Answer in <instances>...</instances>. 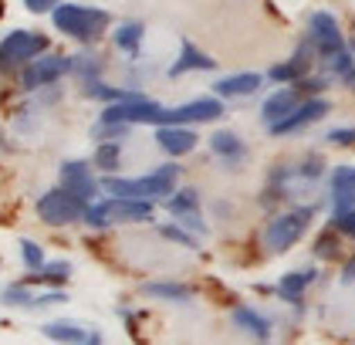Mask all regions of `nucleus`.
Instances as JSON below:
<instances>
[{"instance_id":"ea45409f","label":"nucleus","mask_w":355,"mask_h":345,"mask_svg":"<svg viewBox=\"0 0 355 345\" xmlns=\"http://www.w3.org/2000/svg\"><path fill=\"white\" fill-rule=\"evenodd\" d=\"M75 345H102V335H98V332H88L82 342H75Z\"/></svg>"},{"instance_id":"f03ea898","label":"nucleus","mask_w":355,"mask_h":345,"mask_svg":"<svg viewBox=\"0 0 355 345\" xmlns=\"http://www.w3.org/2000/svg\"><path fill=\"white\" fill-rule=\"evenodd\" d=\"M153 217V200H132V196H109L98 203H88L85 224L92 227H112V224H142Z\"/></svg>"},{"instance_id":"4468645a","label":"nucleus","mask_w":355,"mask_h":345,"mask_svg":"<svg viewBox=\"0 0 355 345\" xmlns=\"http://www.w3.org/2000/svg\"><path fill=\"white\" fill-rule=\"evenodd\" d=\"M355 207V166H335L331 169V210L335 217Z\"/></svg>"},{"instance_id":"9b49d317","label":"nucleus","mask_w":355,"mask_h":345,"mask_svg":"<svg viewBox=\"0 0 355 345\" xmlns=\"http://www.w3.org/2000/svg\"><path fill=\"white\" fill-rule=\"evenodd\" d=\"M61 186L68 193H75L78 200H85V203H95V196H98V180L92 176V166L78 160L61 166Z\"/></svg>"},{"instance_id":"1a4fd4ad","label":"nucleus","mask_w":355,"mask_h":345,"mask_svg":"<svg viewBox=\"0 0 355 345\" xmlns=\"http://www.w3.org/2000/svg\"><path fill=\"white\" fill-rule=\"evenodd\" d=\"M71 58H64V54H48V58H34L28 68H24V78L21 85L24 88H41V85H55L64 71H71Z\"/></svg>"},{"instance_id":"f257e3e1","label":"nucleus","mask_w":355,"mask_h":345,"mask_svg":"<svg viewBox=\"0 0 355 345\" xmlns=\"http://www.w3.org/2000/svg\"><path fill=\"white\" fill-rule=\"evenodd\" d=\"M180 176V166H163L149 176H139V180H122V176H105V193L112 196H132V200H163L173 193Z\"/></svg>"},{"instance_id":"f3484780","label":"nucleus","mask_w":355,"mask_h":345,"mask_svg":"<svg viewBox=\"0 0 355 345\" xmlns=\"http://www.w3.org/2000/svg\"><path fill=\"white\" fill-rule=\"evenodd\" d=\"M217 68V61L210 58V54H203L196 44L190 41H183V48H180V58L173 61V68H169V75H187V71H214Z\"/></svg>"},{"instance_id":"a878e982","label":"nucleus","mask_w":355,"mask_h":345,"mask_svg":"<svg viewBox=\"0 0 355 345\" xmlns=\"http://www.w3.org/2000/svg\"><path fill=\"white\" fill-rule=\"evenodd\" d=\"M328 68H331V75H338L349 88H355V61H352V54L349 51L331 54V58H328Z\"/></svg>"},{"instance_id":"58836bf2","label":"nucleus","mask_w":355,"mask_h":345,"mask_svg":"<svg viewBox=\"0 0 355 345\" xmlns=\"http://www.w3.org/2000/svg\"><path fill=\"white\" fill-rule=\"evenodd\" d=\"M342 281H345V285H352L355 281V254H352V261L345 264V271H342Z\"/></svg>"},{"instance_id":"7c9ffc66","label":"nucleus","mask_w":355,"mask_h":345,"mask_svg":"<svg viewBox=\"0 0 355 345\" xmlns=\"http://www.w3.org/2000/svg\"><path fill=\"white\" fill-rule=\"evenodd\" d=\"M71 68H75V71H78V78H85L88 85H92V81H98V61H95V58H78Z\"/></svg>"},{"instance_id":"c9c22d12","label":"nucleus","mask_w":355,"mask_h":345,"mask_svg":"<svg viewBox=\"0 0 355 345\" xmlns=\"http://www.w3.org/2000/svg\"><path fill=\"white\" fill-rule=\"evenodd\" d=\"M328 142H335V146H352L355 129H331V133H328Z\"/></svg>"},{"instance_id":"393cba45","label":"nucleus","mask_w":355,"mask_h":345,"mask_svg":"<svg viewBox=\"0 0 355 345\" xmlns=\"http://www.w3.org/2000/svg\"><path fill=\"white\" fill-rule=\"evenodd\" d=\"M71 278V264L68 261H55V264H44L41 267V274H31V278H24L21 285H64Z\"/></svg>"},{"instance_id":"20e7f679","label":"nucleus","mask_w":355,"mask_h":345,"mask_svg":"<svg viewBox=\"0 0 355 345\" xmlns=\"http://www.w3.org/2000/svg\"><path fill=\"white\" fill-rule=\"evenodd\" d=\"M311 217H315V207H298V210L274 217L268 224V230H264L268 251L271 254H284L291 244H298L304 237V230H308V224H311Z\"/></svg>"},{"instance_id":"39448f33","label":"nucleus","mask_w":355,"mask_h":345,"mask_svg":"<svg viewBox=\"0 0 355 345\" xmlns=\"http://www.w3.org/2000/svg\"><path fill=\"white\" fill-rule=\"evenodd\" d=\"M48 51V37L37 31H10L0 41V71H14L21 65H31L37 54Z\"/></svg>"},{"instance_id":"6ab92c4d","label":"nucleus","mask_w":355,"mask_h":345,"mask_svg":"<svg viewBox=\"0 0 355 345\" xmlns=\"http://www.w3.org/2000/svg\"><path fill=\"white\" fill-rule=\"evenodd\" d=\"M234 325L244 328L247 335L257 339V342H271V321L264 319L261 312H254V308H234Z\"/></svg>"},{"instance_id":"a211bd4d","label":"nucleus","mask_w":355,"mask_h":345,"mask_svg":"<svg viewBox=\"0 0 355 345\" xmlns=\"http://www.w3.org/2000/svg\"><path fill=\"white\" fill-rule=\"evenodd\" d=\"M311 48H315V44L308 41V44H301L298 51H295V58H291V61L274 65V68H271V81H298L301 75L311 68V58H308V54H311Z\"/></svg>"},{"instance_id":"0eeeda50","label":"nucleus","mask_w":355,"mask_h":345,"mask_svg":"<svg viewBox=\"0 0 355 345\" xmlns=\"http://www.w3.org/2000/svg\"><path fill=\"white\" fill-rule=\"evenodd\" d=\"M163 106H156V102H149V99H125V102H119V106H109L102 112V122H122V126H129V122H153V126H163Z\"/></svg>"},{"instance_id":"9d476101","label":"nucleus","mask_w":355,"mask_h":345,"mask_svg":"<svg viewBox=\"0 0 355 345\" xmlns=\"http://www.w3.org/2000/svg\"><path fill=\"white\" fill-rule=\"evenodd\" d=\"M223 115V106L220 99H196V102H187L180 108H166L163 112V126H187V122H214Z\"/></svg>"},{"instance_id":"f8f14e48","label":"nucleus","mask_w":355,"mask_h":345,"mask_svg":"<svg viewBox=\"0 0 355 345\" xmlns=\"http://www.w3.org/2000/svg\"><path fill=\"white\" fill-rule=\"evenodd\" d=\"M328 112V102L325 99H308V102H301L288 119H281V122H274L271 126V135H288V133H298L304 126H311V122H318V119H325Z\"/></svg>"},{"instance_id":"412c9836","label":"nucleus","mask_w":355,"mask_h":345,"mask_svg":"<svg viewBox=\"0 0 355 345\" xmlns=\"http://www.w3.org/2000/svg\"><path fill=\"white\" fill-rule=\"evenodd\" d=\"M210 149H214V156H220L223 162H241V160L247 156L244 139H237L234 133H217V135H210Z\"/></svg>"},{"instance_id":"423d86ee","label":"nucleus","mask_w":355,"mask_h":345,"mask_svg":"<svg viewBox=\"0 0 355 345\" xmlns=\"http://www.w3.org/2000/svg\"><path fill=\"white\" fill-rule=\"evenodd\" d=\"M85 210H88V203H85V200H78L75 193H68L64 186L48 190V193L37 200V217H41L44 224H51V227H68V224H78V220H85Z\"/></svg>"},{"instance_id":"2eb2a0df","label":"nucleus","mask_w":355,"mask_h":345,"mask_svg":"<svg viewBox=\"0 0 355 345\" xmlns=\"http://www.w3.org/2000/svg\"><path fill=\"white\" fill-rule=\"evenodd\" d=\"M156 142H159V149L169 153V156H187V153L196 149V133L187 129V126H159Z\"/></svg>"},{"instance_id":"a19ab883","label":"nucleus","mask_w":355,"mask_h":345,"mask_svg":"<svg viewBox=\"0 0 355 345\" xmlns=\"http://www.w3.org/2000/svg\"><path fill=\"white\" fill-rule=\"evenodd\" d=\"M0 17H3V3H0Z\"/></svg>"},{"instance_id":"2f4dec72","label":"nucleus","mask_w":355,"mask_h":345,"mask_svg":"<svg viewBox=\"0 0 355 345\" xmlns=\"http://www.w3.org/2000/svg\"><path fill=\"white\" fill-rule=\"evenodd\" d=\"M159 234L169 240H176V244H183V247H193L196 251V237H193L190 230H180V227H159Z\"/></svg>"},{"instance_id":"4be33fe9","label":"nucleus","mask_w":355,"mask_h":345,"mask_svg":"<svg viewBox=\"0 0 355 345\" xmlns=\"http://www.w3.org/2000/svg\"><path fill=\"white\" fill-rule=\"evenodd\" d=\"M315 281V271L308 267V271H291V274H284L281 278V285H277V294L284 298V301H301V294L304 288Z\"/></svg>"},{"instance_id":"aec40b11","label":"nucleus","mask_w":355,"mask_h":345,"mask_svg":"<svg viewBox=\"0 0 355 345\" xmlns=\"http://www.w3.org/2000/svg\"><path fill=\"white\" fill-rule=\"evenodd\" d=\"M214 88H217V95H223V99L254 95V92L261 88V75H254V71H244V75H230V78H220Z\"/></svg>"},{"instance_id":"dca6fc26","label":"nucleus","mask_w":355,"mask_h":345,"mask_svg":"<svg viewBox=\"0 0 355 345\" xmlns=\"http://www.w3.org/2000/svg\"><path fill=\"white\" fill-rule=\"evenodd\" d=\"M298 106H301V92H298V88H281V92H274L271 99L264 102V108H261V119H264V126L271 129L274 122L288 119V115H291Z\"/></svg>"},{"instance_id":"c756f323","label":"nucleus","mask_w":355,"mask_h":345,"mask_svg":"<svg viewBox=\"0 0 355 345\" xmlns=\"http://www.w3.org/2000/svg\"><path fill=\"white\" fill-rule=\"evenodd\" d=\"M88 95H92V99H105V102H125V99H132V95H125V92H119V88H105L102 81H92V85H88Z\"/></svg>"},{"instance_id":"e433bc0d","label":"nucleus","mask_w":355,"mask_h":345,"mask_svg":"<svg viewBox=\"0 0 355 345\" xmlns=\"http://www.w3.org/2000/svg\"><path fill=\"white\" fill-rule=\"evenodd\" d=\"M61 301H68V294H64V292H48V294H41V298H34V308H44V305H61Z\"/></svg>"},{"instance_id":"cd10ccee","label":"nucleus","mask_w":355,"mask_h":345,"mask_svg":"<svg viewBox=\"0 0 355 345\" xmlns=\"http://www.w3.org/2000/svg\"><path fill=\"white\" fill-rule=\"evenodd\" d=\"M0 301L10 305V308H34V298H31L28 285H14V288L0 292Z\"/></svg>"},{"instance_id":"6e6552de","label":"nucleus","mask_w":355,"mask_h":345,"mask_svg":"<svg viewBox=\"0 0 355 345\" xmlns=\"http://www.w3.org/2000/svg\"><path fill=\"white\" fill-rule=\"evenodd\" d=\"M308 41L315 44V51L322 58H331V54L345 51V41H342V31H338V21L328 14V10H315L311 21H308Z\"/></svg>"},{"instance_id":"473e14b6","label":"nucleus","mask_w":355,"mask_h":345,"mask_svg":"<svg viewBox=\"0 0 355 345\" xmlns=\"http://www.w3.org/2000/svg\"><path fill=\"white\" fill-rule=\"evenodd\" d=\"M98 166H102V169H115V166H119V142L98 146Z\"/></svg>"},{"instance_id":"f704fd0d","label":"nucleus","mask_w":355,"mask_h":345,"mask_svg":"<svg viewBox=\"0 0 355 345\" xmlns=\"http://www.w3.org/2000/svg\"><path fill=\"white\" fill-rule=\"evenodd\" d=\"M335 230H342L345 237H355V207L342 217H335Z\"/></svg>"},{"instance_id":"5701e85b","label":"nucleus","mask_w":355,"mask_h":345,"mask_svg":"<svg viewBox=\"0 0 355 345\" xmlns=\"http://www.w3.org/2000/svg\"><path fill=\"white\" fill-rule=\"evenodd\" d=\"M41 335H44V339H51V342L75 345V342H82L85 335H88V328L75 325V321H48V325L41 328Z\"/></svg>"},{"instance_id":"c85d7f7f","label":"nucleus","mask_w":355,"mask_h":345,"mask_svg":"<svg viewBox=\"0 0 355 345\" xmlns=\"http://www.w3.org/2000/svg\"><path fill=\"white\" fill-rule=\"evenodd\" d=\"M21 258H24V264L31 271H41L44 267V254H41V247L34 240H21Z\"/></svg>"},{"instance_id":"7ed1b4c3","label":"nucleus","mask_w":355,"mask_h":345,"mask_svg":"<svg viewBox=\"0 0 355 345\" xmlns=\"http://www.w3.org/2000/svg\"><path fill=\"white\" fill-rule=\"evenodd\" d=\"M51 21L58 31H64L75 41H95L109 27V14L98 7H82V3H58L51 10Z\"/></svg>"},{"instance_id":"ddd939ff","label":"nucleus","mask_w":355,"mask_h":345,"mask_svg":"<svg viewBox=\"0 0 355 345\" xmlns=\"http://www.w3.org/2000/svg\"><path fill=\"white\" fill-rule=\"evenodd\" d=\"M166 210L173 213V217H180L183 227H193L196 234H207V224L200 217V196H196V190H180L176 196H169L166 200Z\"/></svg>"},{"instance_id":"72a5a7b5","label":"nucleus","mask_w":355,"mask_h":345,"mask_svg":"<svg viewBox=\"0 0 355 345\" xmlns=\"http://www.w3.org/2000/svg\"><path fill=\"white\" fill-rule=\"evenodd\" d=\"M315 254H318V258H335V254H338V244H335V237H331V234H322V237H318V244H315Z\"/></svg>"},{"instance_id":"bb28decb","label":"nucleus","mask_w":355,"mask_h":345,"mask_svg":"<svg viewBox=\"0 0 355 345\" xmlns=\"http://www.w3.org/2000/svg\"><path fill=\"white\" fill-rule=\"evenodd\" d=\"M115 44H119L122 51L136 54L139 44H142V24H122L115 31Z\"/></svg>"},{"instance_id":"4c0bfd02","label":"nucleus","mask_w":355,"mask_h":345,"mask_svg":"<svg viewBox=\"0 0 355 345\" xmlns=\"http://www.w3.org/2000/svg\"><path fill=\"white\" fill-rule=\"evenodd\" d=\"M28 3V10H34V14H44V10H55L58 0H24Z\"/></svg>"},{"instance_id":"b1692460","label":"nucleus","mask_w":355,"mask_h":345,"mask_svg":"<svg viewBox=\"0 0 355 345\" xmlns=\"http://www.w3.org/2000/svg\"><path fill=\"white\" fill-rule=\"evenodd\" d=\"M146 298H163V301H190V288L187 285H173V281H153L142 285Z\"/></svg>"}]
</instances>
